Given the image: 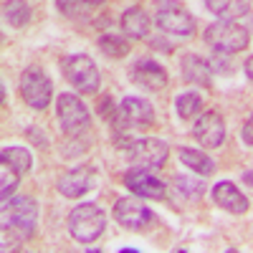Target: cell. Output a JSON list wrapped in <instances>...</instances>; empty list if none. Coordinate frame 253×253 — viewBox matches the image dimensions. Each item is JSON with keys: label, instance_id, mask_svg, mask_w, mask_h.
Here are the masks:
<instances>
[{"label": "cell", "instance_id": "1", "mask_svg": "<svg viewBox=\"0 0 253 253\" xmlns=\"http://www.w3.org/2000/svg\"><path fill=\"white\" fill-rule=\"evenodd\" d=\"M205 43L213 48L215 53L233 56L248 48L251 43V33L236 20H218V23L205 28Z\"/></svg>", "mask_w": 253, "mask_h": 253}, {"label": "cell", "instance_id": "2", "mask_svg": "<svg viewBox=\"0 0 253 253\" xmlns=\"http://www.w3.org/2000/svg\"><path fill=\"white\" fill-rule=\"evenodd\" d=\"M104 228H107V213L94 203H81L69 213V233L79 243H94Z\"/></svg>", "mask_w": 253, "mask_h": 253}, {"label": "cell", "instance_id": "3", "mask_svg": "<svg viewBox=\"0 0 253 253\" xmlns=\"http://www.w3.org/2000/svg\"><path fill=\"white\" fill-rule=\"evenodd\" d=\"M61 69L63 76L71 81V86L79 94H96L99 91V84H101V74L96 69V63L84 56V53H71L61 61Z\"/></svg>", "mask_w": 253, "mask_h": 253}, {"label": "cell", "instance_id": "4", "mask_svg": "<svg viewBox=\"0 0 253 253\" xmlns=\"http://www.w3.org/2000/svg\"><path fill=\"white\" fill-rule=\"evenodd\" d=\"M0 215H3L5 230H13V233H20L23 238H28L38 220V205L33 198H10V200H3Z\"/></svg>", "mask_w": 253, "mask_h": 253}, {"label": "cell", "instance_id": "5", "mask_svg": "<svg viewBox=\"0 0 253 253\" xmlns=\"http://www.w3.org/2000/svg\"><path fill=\"white\" fill-rule=\"evenodd\" d=\"M56 117H58V124L66 137H79L89 129L91 124V114L86 109L79 96L74 94H61L58 101H56Z\"/></svg>", "mask_w": 253, "mask_h": 253}, {"label": "cell", "instance_id": "6", "mask_svg": "<svg viewBox=\"0 0 253 253\" xmlns=\"http://www.w3.org/2000/svg\"><path fill=\"white\" fill-rule=\"evenodd\" d=\"M155 23L160 31L170 36H193L195 33V18L190 15L175 0H157Z\"/></svg>", "mask_w": 253, "mask_h": 253}, {"label": "cell", "instance_id": "7", "mask_svg": "<svg viewBox=\"0 0 253 253\" xmlns=\"http://www.w3.org/2000/svg\"><path fill=\"white\" fill-rule=\"evenodd\" d=\"M20 96L31 109H46L53 96V84L41 69H26L20 76Z\"/></svg>", "mask_w": 253, "mask_h": 253}, {"label": "cell", "instance_id": "8", "mask_svg": "<svg viewBox=\"0 0 253 253\" xmlns=\"http://www.w3.org/2000/svg\"><path fill=\"white\" fill-rule=\"evenodd\" d=\"M126 155H129V160L137 167H144V170H160V167L167 162L170 147H167L165 139L144 137V139H134L129 147H126Z\"/></svg>", "mask_w": 253, "mask_h": 253}, {"label": "cell", "instance_id": "9", "mask_svg": "<svg viewBox=\"0 0 253 253\" xmlns=\"http://www.w3.org/2000/svg\"><path fill=\"white\" fill-rule=\"evenodd\" d=\"M150 124H155L152 104L139 96H126L119 104V117L112 126L117 132H124V129H132V126H150Z\"/></svg>", "mask_w": 253, "mask_h": 253}, {"label": "cell", "instance_id": "10", "mask_svg": "<svg viewBox=\"0 0 253 253\" xmlns=\"http://www.w3.org/2000/svg\"><path fill=\"white\" fill-rule=\"evenodd\" d=\"M114 220L126 230H142L155 223V213L137 198H122L114 205Z\"/></svg>", "mask_w": 253, "mask_h": 253}, {"label": "cell", "instance_id": "11", "mask_svg": "<svg viewBox=\"0 0 253 253\" xmlns=\"http://www.w3.org/2000/svg\"><path fill=\"white\" fill-rule=\"evenodd\" d=\"M124 185L137 198H147V200H165L167 198V185L162 180H157L152 175V170H144V167H137V170L126 172Z\"/></svg>", "mask_w": 253, "mask_h": 253}, {"label": "cell", "instance_id": "12", "mask_svg": "<svg viewBox=\"0 0 253 253\" xmlns=\"http://www.w3.org/2000/svg\"><path fill=\"white\" fill-rule=\"evenodd\" d=\"M193 134H195V139H198L203 147H208V150H215V147H220L223 139H225V122H223V117H220L215 109L203 112V114L195 119V124H193Z\"/></svg>", "mask_w": 253, "mask_h": 253}, {"label": "cell", "instance_id": "13", "mask_svg": "<svg viewBox=\"0 0 253 253\" xmlns=\"http://www.w3.org/2000/svg\"><path fill=\"white\" fill-rule=\"evenodd\" d=\"M94 180H96V172L91 170L89 165H81V167H74V170L63 172L56 182L58 193L69 200H76L81 195H86L89 190L94 187Z\"/></svg>", "mask_w": 253, "mask_h": 253}, {"label": "cell", "instance_id": "14", "mask_svg": "<svg viewBox=\"0 0 253 253\" xmlns=\"http://www.w3.org/2000/svg\"><path fill=\"white\" fill-rule=\"evenodd\" d=\"M132 81L147 91H162L167 86V71L152 58H139L132 66Z\"/></svg>", "mask_w": 253, "mask_h": 253}, {"label": "cell", "instance_id": "15", "mask_svg": "<svg viewBox=\"0 0 253 253\" xmlns=\"http://www.w3.org/2000/svg\"><path fill=\"white\" fill-rule=\"evenodd\" d=\"M213 200L228 210V213H233V215H243L246 210H248V198L241 193V190L230 182V180H223L213 187Z\"/></svg>", "mask_w": 253, "mask_h": 253}, {"label": "cell", "instance_id": "16", "mask_svg": "<svg viewBox=\"0 0 253 253\" xmlns=\"http://www.w3.org/2000/svg\"><path fill=\"white\" fill-rule=\"evenodd\" d=\"M180 71H182V79L187 84H198V86H205V89L213 86V69H210V63L205 58H200L195 53L182 56Z\"/></svg>", "mask_w": 253, "mask_h": 253}, {"label": "cell", "instance_id": "17", "mask_svg": "<svg viewBox=\"0 0 253 253\" xmlns=\"http://www.w3.org/2000/svg\"><path fill=\"white\" fill-rule=\"evenodd\" d=\"M119 26H122V31H124V36H126V38L139 41V38H147V36H150L152 18H150V13H147L144 8L132 5V8H126V10L122 13Z\"/></svg>", "mask_w": 253, "mask_h": 253}, {"label": "cell", "instance_id": "18", "mask_svg": "<svg viewBox=\"0 0 253 253\" xmlns=\"http://www.w3.org/2000/svg\"><path fill=\"white\" fill-rule=\"evenodd\" d=\"M205 5L210 13H215L223 20H236L251 10L248 0H205Z\"/></svg>", "mask_w": 253, "mask_h": 253}, {"label": "cell", "instance_id": "19", "mask_svg": "<svg viewBox=\"0 0 253 253\" xmlns=\"http://www.w3.org/2000/svg\"><path fill=\"white\" fill-rule=\"evenodd\" d=\"M180 155V162L185 165V167H190L193 172H198V175H213L215 172V162L210 160L205 152H200V150H190V147H182V150L177 152Z\"/></svg>", "mask_w": 253, "mask_h": 253}, {"label": "cell", "instance_id": "20", "mask_svg": "<svg viewBox=\"0 0 253 253\" xmlns=\"http://www.w3.org/2000/svg\"><path fill=\"white\" fill-rule=\"evenodd\" d=\"M3 15H5V23H10L13 28H23L31 20V5L26 0H5Z\"/></svg>", "mask_w": 253, "mask_h": 253}, {"label": "cell", "instance_id": "21", "mask_svg": "<svg viewBox=\"0 0 253 253\" xmlns=\"http://www.w3.org/2000/svg\"><path fill=\"white\" fill-rule=\"evenodd\" d=\"M0 157H3V162H8L13 170H18L20 175L31 172V167H33V157L26 147H5Z\"/></svg>", "mask_w": 253, "mask_h": 253}, {"label": "cell", "instance_id": "22", "mask_svg": "<svg viewBox=\"0 0 253 253\" xmlns=\"http://www.w3.org/2000/svg\"><path fill=\"white\" fill-rule=\"evenodd\" d=\"M175 109H177L180 119H193L203 109V96L195 94V91H185L175 99Z\"/></svg>", "mask_w": 253, "mask_h": 253}, {"label": "cell", "instance_id": "23", "mask_svg": "<svg viewBox=\"0 0 253 253\" xmlns=\"http://www.w3.org/2000/svg\"><path fill=\"white\" fill-rule=\"evenodd\" d=\"M99 48H101V53H107L112 58H124L129 53V41L122 36H114V33H104L99 38Z\"/></svg>", "mask_w": 253, "mask_h": 253}, {"label": "cell", "instance_id": "24", "mask_svg": "<svg viewBox=\"0 0 253 253\" xmlns=\"http://www.w3.org/2000/svg\"><path fill=\"white\" fill-rule=\"evenodd\" d=\"M56 5L71 20H89V13H91L94 3H89V0H56Z\"/></svg>", "mask_w": 253, "mask_h": 253}, {"label": "cell", "instance_id": "25", "mask_svg": "<svg viewBox=\"0 0 253 253\" xmlns=\"http://www.w3.org/2000/svg\"><path fill=\"white\" fill-rule=\"evenodd\" d=\"M18 177L20 172L13 170V167L8 162L0 165V198L3 200H10V195L15 193V187H18Z\"/></svg>", "mask_w": 253, "mask_h": 253}, {"label": "cell", "instance_id": "26", "mask_svg": "<svg viewBox=\"0 0 253 253\" xmlns=\"http://www.w3.org/2000/svg\"><path fill=\"white\" fill-rule=\"evenodd\" d=\"M175 187L180 190L187 200H198V198L203 195V190H205V185H203L200 180L185 177V175H175Z\"/></svg>", "mask_w": 253, "mask_h": 253}, {"label": "cell", "instance_id": "27", "mask_svg": "<svg viewBox=\"0 0 253 253\" xmlns=\"http://www.w3.org/2000/svg\"><path fill=\"white\" fill-rule=\"evenodd\" d=\"M99 112L104 114V119H107L109 124H114L117 117H119V107H114V99H112V96H104V99H101Z\"/></svg>", "mask_w": 253, "mask_h": 253}, {"label": "cell", "instance_id": "28", "mask_svg": "<svg viewBox=\"0 0 253 253\" xmlns=\"http://www.w3.org/2000/svg\"><path fill=\"white\" fill-rule=\"evenodd\" d=\"M220 56H223V53H220ZM220 56H215V58H213V63H210V69H213V71H220V74H233V71H236L233 61H230V63H223L225 58H220Z\"/></svg>", "mask_w": 253, "mask_h": 253}, {"label": "cell", "instance_id": "29", "mask_svg": "<svg viewBox=\"0 0 253 253\" xmlns=\"http://www.w3.org/2000/svg\"><path fill=\"white\" fill-rule=\"evenodd\" d=\"M241 134H243L246 144H251V147H253V114L246 119V124H243V132H241Z\"/></svg>", "mask_w": 253, "mask_h": 253}, {"label": "cell", "instance_id": "30", "mask_svg": "<svg viewBox=\"0 0 253 253\" xmlns=\"http://www.w3.org/2000/svg\"><path fill=\"white\" fill-rule=\"evenodd\" d=\"M162 41H165V38H150V46H155V48H162V51H172V46H165Z\"/></svg>", "mask_w": 253, "mask_h": 253}, {"label": "cell", "instance_id": "31", "mask_svg": "<svg viewBox=\"0 0 253 253\" xmlns=\"http://www.w3.org/2000/svg\"><path fill=\"white\" fill-rule=\"evenodd\" d=\"M246 74H248V79L253 81V56H251V58H246Z\"/></svg>", "mask_w": 253, "mask_h": 253}, {"label": "cell", "instance_id": "32", "mask_svg": "<svg viewBox=\"0 0 253 253\" xmlns=\"http://www.w3.org/2000/svg\"><path fill=\"white\" fill-rule=\"evenodd\" d=\"M243 177H246V182H248V185H251V187H253V172H246V175H243Z\"/></svg>", "mask_w": 253, "mask_h": 253}, {"label": "cell", "instance_id": "33", "mask_svg": "<svg viewBox=\"0 0 253 253\" xmlns=\"http://www.w3.org/2000/svg\"><path fill=\"white\" fill-rule=\"evenodd\" d=\"M89 3H94V5H99V3H104V0H89Z\"/></svg>", "mask_w": 253, "mask_h": 253}]
</instances>
